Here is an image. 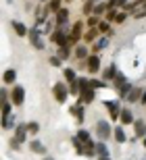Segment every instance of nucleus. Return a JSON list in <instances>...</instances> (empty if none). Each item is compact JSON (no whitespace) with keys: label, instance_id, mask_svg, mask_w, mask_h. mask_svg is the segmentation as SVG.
<instances>
[{"label":"nucleus","instance_id":"obj_1","mask_svg":"<svg viewBox=\"0 0 146 160\" xmlns=\"http://www.w3.org/2000/svg\"><path fill=\"white\" fill-rule=\"evenodd\" d=\"M69 83L67 81H57L52 85V96H54V100L58 102V104H65L67 102V98H69Z\"/></svg>","mask_w":146,"mask_h":160},{"label":"nucleus","instance_id":"obj_2","mask_svg":"<svg viewBox=\"0 0 146 160\" xmlns=\"http://www.w3.org/2000/svg\"><path fill=\"white\" fill-rule=\"evenodd\" d=\"M111 129H113L111 123L105 121V119H98L96 123H94V131H96V135H98V142H106V139L113 135Z\"/></svg>","mask_w":146,"mask_h":160},{"label":"nucleus","instance_id":"obj_3","mask_svg":"<svg viewBox=\"0 0 146 160\" xmlns=\"http://www.w3.org/2000/svg\"><path fill=\"white\" fill-rule=\"evenodd\" d=\"M84 27H86V21H75V23L71 25V31H69V40H71V44H73V48L77 46V44H82V40H84Z\"/></svg>","mask_w":146,"mask_h":160},{"label":"nucleus","instance_id":"obj_4","mask_svg":"<svg viewBox=\"0 0 146 160\" xmlns=\"http://www.w3.org/2000/svg\"><path fill=\"white\" fill-rule=\"evenodd\" d=\"M29 42H31V46L35 50H44L46 48V42H44V36H42V31L38 29V25L35 27H29Z\"/></svg>","mask_w":146,"mask_h":160},{"label":"nucleus","instance_id":"obj_5","mask_svg":"<svg viewBox=\"0 0 146 160\" xmlns=\"http://www.w3.org/2000/svg\"><path fill=\"white\" fill-rule=\"evenodd\" d=\"M11 102H13V106H21L25 102V88L23 85H13L11 89Z\"/></svg>","mask_w":146,"mask_h":160},{"label":"nucleus","instance_id":"obj_6","mask_svg":"<svg viewBox=\"0 0 146 160\" xmlns=\"http://www.w3.org/2000/svg\"><path fill=\"white\" fill-rule=\"evenodd\" d=\"M105 108L109 110L111 121H119V114H121V104H119V100H106Z\"/></svg>","mask_w":146,"mask_h":160},{"label":"nucleus","instance_id":"obj_7","mask_svg":"<svg viewBox=\"0 0 146 160\" xmlns=\"http://www.w3.org/2000/svg\"><path fill=\"white\" fill-rule=\"evenodd\" d=\"M100 54H90L88 56V60H86V69H88V73L90 75H96V73L100 71Z\"/></svg>","mask_w":146,"mask_h":160},{"label":"nucleus","instance_id":"obj_8","mask_svg":"<svg viewBox=\"0 0 146 160\" xmlns=\"http://www.w3.org/2000/svg\"><path fill=\"white\" fill-rule=\"evenodd\" d=\"M73 54H75V58L82 62V60H88V56L92 54V48H88L86 44H77V46L73 48Z\"/></svg>","mask_w":146,"mask_h":160},{"label":"nucleus","instance_id":"obj_9","mask_svg":"<svg viewBox=\"0 0 146 160\" xmlns=\"http://www.w3.org/2000/svg\"><path fill=\"white\" fill-rule=\"evenodd\" d=\"M109 42H111V36H100L98 40L92 44V54H100L106 46H109Z\"/></svg>","mask_w":146,"mask_h":160},{"label":"nucleus","instance_id":"obj_10","mask_svg":"<svg viewBox=\"0 0 146 160\" xmlns=\"http://www.w3.org/2000/svg\"><path fill=\"white\" fill-rule=\"evenodd\" d=\"M71 110V114L75 117V121L77 123H84V119H86V108H84V104L79 100H77V104H73V106L69 108Z\"/></svg>","mask_w":146,"mask_h":160},{"label":"nucleus","instance_id":"obj_11","mask_svg":"<svg viewBox=\"0 0 146 160\" xmlns=\"http://www.w3.org/2000/svg\"><path fill=\"white\" fill-rule=\"evenodd\" d=\"M94 98H96V89L88 88V89H82V92H79V98H77V100L82 102V104H92Z\"/></svg>","mask_w":146,"mask_h":160},{"label":"nucleus","instance_id":"obj_12","mask_svg":"<svg viewBox=\"0 0 146 160\" xmlns=\"http://www.w3.org/2000/svg\"><path fill=\"white\" fill-rule=\"evenodd\" d=\"M29 150H31L34 154H40V156H46L48 154V148L40 142V139H31V142H29Z\"/></svg>","mask_w":146,"mask_h":160},{"label":"nucleus","instance_id":"obj_13","mask_svg":"<svg viewBox=\"0 0 146 160\" xmlns=\"http://www.w3.org/2000/svg\"><path fill=\"white\" fill-rule=\"evenodd\" d=\"M27 123H19L17 127H15V139H17L19 143H23L25 139H27Z\"/></svg>","mask_w":146,"mask_h":160},{"label":"nucleus","instance_id":"obj_14","mask_svg":"<svg viewBox=\"0 0 146 160\" xmlns=\"http://www.w3.org/2000/svg\"><path fill=\"white\" fill-rule=\"evenodd\" d=\"M119 121H121V125H134L136 123V117H134V112H132V108H121Z\"/></svg>","mask_w":146,"mask_h":160},{"label":"nucleus","instance_id":"obj_15","mask_svg":"<svg viewBox=\"0 0 146 160\" xmlns=\"http://www.w3.org/2000/svg\"><path fill=\"white\" fill-rule=\"evenodd\" d=\"M69 8H67V6H63V8H61V11L57 12V15H54V21H57V25L58 27H63V25H67V21H69Z\"/></svg>","mask_w":146,"mask_h":160},{"label":"nucleus","instance_id":"obj_16","mask_svg":"<svg viewBox=\"0 0 146 160\" xmlns=\"http://www.w3.org/2000/svg\"><path fill=\"white\" fill-rule=\"evenodd\" d=\"M2 81L4 85H17V69H6L2 73Z\"/></svg>","mask_w":146,"mask_h":160},{"label":"nucleus","instance_id":"obj_17","mask_svg":"<svg viewBox=\"0 0 146 160\" xmlns=\"http://www.w3.org/2000/svg\"><path fill=\"white\" fill-rule=\"evenodd\" d=\"M117 73H119L117 65H115V62H111V67H106L105 71H102V79H105V81H115Z\"/></svg>","mask_w":146,"mask_h":160},{"label":"nucleus","instance_id":"obj_18","mask_svg":"<svg viewBox=\"0 0 146 160\" xmlns=\"http://www.w3.org/2000/svg\"><path fill=\"white\" fill-rule=\"evenodd\" d=\"M100 38V31L98 27H88V31L84 33V42H90V44H94V42Z\"/></svg>","mask_w":146,"mask_h":160},{"label":"nucleus","instance_id":"obj_19","mask_svg":"<svg viewBox=\"0 0 146 160\" xmlns=\"http://www.w3.org/2000/svg\"><path fill=\"white\" fill-rule=\"evenodd\" d=\"M134 131H136V137H146V121L144 119H136Z\"/></svg>","mask_w":146,"mask_h":160},{"label":"nucleus","instance_id":"obj_20","mask_svg":"<svg viewBox=\"0 0 146 160\" xmlns=\"http://www.w3.org/2000/svg\"><path fill=\"white\" fill-rule=\"evenodd\" d=\"M13 29H15V33H17L19 38H25L29 36V27H25L21 21H13Z\"/></svg>","mask_w":146,"mask_h":160},{"label":"nucleus","instance_id":"obj_21","mask_svg":"<svg viewBox=\"0 0 146 160\" xmlns=\"http://www.w3.org/2000/svg\"><path fill=\"white\" fill-rule=\"evenodd\" d=\"M17 119H15V112L11 114V117H4V119H2V129L4 131H11V129H15V127H17Z\"/></svg>","mask_w":146,"mask_h":160},{"label":"nucleus","instance_id":"obj_22","mask_svg":"<svg viewBox=\"0 0 146 160\" xmlns=\"http://www.w3.org/2000/svg\"><path fill=\"white\" fill-rule=\"evenodd\" d=\"M132 89H134V83L127 81L125 85H121V88L117 89V94H119V98H121V100H127V96H129V92H132Z\"/></svg>","mask_w":146,"mask_h":160},{"label":"nucleus","instance_id":"obj_23","mask_svg":"<svg viewBox=\"0 0 146 160\" xmlns=\"http://www.w3.org/2000/svg\"><path fill=\"white\" fill-rule=\"evenodd\" d=\"M113 137H115L117 143H125V142H127V135H125V131H123L121 125H119V127H115V131H113Z\"/></svg>","mask_w":146,"mask_h":160},{"label":"nucleus","instance_id":"obj_24","mask_svg":"<svg viewBox=\"0 0 146 160\" xmlns=\"http://www.w3.org/2000/svg\"><path fill=\"white\" fill-rule=\"evenodd\" d=\"M63 77H65V81L67 83H71V81H77V73H75V69H71V67H65L63 69Z\"/></svg>","mask_w":146,"mask_h":160},{"label":"nucleus","instance_id":"obj_25","mask_svg":"<svg viewBox=\"0 0 146 160\" xmlns=\"http://www.w3.org/2000/svg\"><path fill=\"white\" fill-rule=\"evenodd\" d=\"M142 92H144L142 88H136V85H134V89H132V92H129V96H127V102H132V104H136V102H140V98H142Z\"/></svg>","mask_w":146,"mask_h":160},{"label":"nucleus","instance_id":"obj_26","mask_svg":"<svg viewBox=\"0 0 146 160\" xmlns=\"http://www.w3.org/2000/svg\"><path fill=\"white\" fill-rule=\"evenodd\" d=\"M94 8H96V2H94V0H86V2H84V6H82V12L86 15V17H92V15H94Z\"/></svg>","mask_w":146,"mask_h":160},{"label":"nucleus","instance_id":"obj_27","mask_svg":"<svg viewBox=\"0 0 146 160\" xmlns=\"http://www.w3.org/2000/svg\"><path fill=\"white\" fill-rule=\"evenodd\" d=\"M71 54H73V48L71 46H58V52H57V56L61 60H67L71 56Z\"/></svg>","mask_w":146,"mask_h":160},{"label":"nucleus","instance_id":"obj_28","mask_svg":"<svg viewBox=\"0 0 146 160\" xmlns=\"http://www.w3.org/2000/svg\"><path fill=\"white\" fill-rule=\"evenodd\" d=\"M71 143H73V148H75V152L77 154H82L84 156V152H86V143L79 139L77 135H73V139H71Z\"/></svg>","mask_w":146,"mask_h":160},{"label":"nucleus","instance_id":"obj_29","mask_svg":"<svg viewBox=\"0 0 146 160\" xmlns=\"http://www.w3.org/2000/svg\"><path fill=\"white\" fill-rule=\"evenodd\" d=\"M96 156H111V152H109V146H106L105 142H96Z\"/></svg>","mask_w":146,"mask_h":160},{"label":"nucleus","instance_id":"obj_30","mask_svg":"<svg viewBox=\"0 0 146 160\" xmlns=\"http://www.w3.org/2000/svg\"><path fill=\"white\" fill-rule=\"evenodd\" d=\"M111 25L113 23H109V21H100V25H98V31H100V36H113V31H111Z\"/></svg>","mask_w":146,"mask_h":160},{"label":"nucleus","instance_id":"obj_31","mask_svg":"<svg viewBox=\"0 0 146 160\" xmlns=\"http://www.w3.org/2000/svg\"><path fill=\"white\" fill-rule=\"evenodd\" d=\"M109 8H111V6H109V2H98V4H96V8H94V15H96V17H102V15H106V12H109Z\"/></svg>","mask_w":146,"mask_h":160},{"label":"nucleus","instance_id":"obj_32","mask_svg":"<svg viewBox=\"0 0 146 160\" xmlns=\"http://www.w3.org/2000/svg\"><path fill=\"white\" fill-rule=\"evenodd\" d=\"M84 156H88V158H94L96 156V142H88L86 143V152H84Z\"/></svg>","mask_w":146,"mask_h":160},{"label":"nucleus","instance_id":"obj_33","mask_svg":"<svg viewBox=\"0 0 146 160\" xmlns=\"http://www.w3.org/2000/svg\"><path fill=\"white\" fill-rule=\"evenodd\" d=\"M129 0H109V6L111 8H117V11H123L125 6H127Z\"/></svg>","mask_w":146,"mask_h":160},{"label":"nucleus","instance_id":"obj_34","mask_svg":"<svg viewBox=\"0 0 146 160\" xmlns=\"http://www.w3.org/2000/svg\"><path fill=\"white\" fill-rule=\"evenodd\" d=\"M129 79L125 77V75H123V73H117V77H115V81H113V85H115V89H119L121 88V85H125V83H127Z\"/></svg>","mask_w":146,"mask_h":160},{"label":"nucleus","instance_id":"obj_35","mask_svg":"<svg viewBox=\"0 0 146 160\" xmlns=\"http://www.w3.org/2000/svg\"><path fill=\"white\" fill-rule=\"evenodd\" d=\"M79 139H82L84 143H88V142H92V135H90V131L88 129H77V133H75Z\"/></svg>","mask_w":146,"mask_h":160},{"label":"nucleus","instance_id":"obj_36","mask_svg":"<svg viewBox=\"0 0 146 160\" xmlns=\"http://www.w3.org/2000/svg\"><path fill=\"white\" fill-rule=\"evenodd\" d=\"M100 21H102V17H96V15H92V17L86 19V25H88V27H98Z\"/></svg>","mask_w":146,"mask_h":160},{"label":"nucleus","instance_id":"obj_37","mask_svg":"<svg viewBox=\"0 0 146 160\" xmlns=\"http://www.w3.org/2000/svg\"><path fill=\"white\" fill-rule=\"evenodd\" d=\"M13 114V102H2V119Z\"/></svg>","mask_w":146,"mask_h":160},{"label":"nucleus","instance_id":"obj_38","mask_svg":"<svg viewBox=\"0 0 146 160\" xmlns=\"http://www.w3.org/2000/svg\"><path fill=\"white\" fill-rule=\"evenodd\" d=\"M27 131L31 133V135L40 133V123H38V121H29V123H27Z\"/></svg>","mask_w":146,"mask_h":160},{"label":"nucleus","instance_id":"obj_39","mask_svg":"<svg viewBox=\"0 0 146 160\" xmlns=\"http://www.w3.org/2000/svg\"><path fill=\"white\" fill-rule=\"evenodd\" d=\"M117 8H109V12L105 15V21H109V23H115V19H117Z\"/></svg>","mask_w":146,"mask_h":160},{"label":"nucleus","instance_id":"obj_40","mask_svg":"<svg viewBox=\"0 0 146 160\" xmlns=\"http://www.w3.org/2000/svg\"><path fill=\"white\" fill-rule=\"evenodd\" d=\"M69 92H71V96H77V98H79V81H71Z\"/></svg>","mask_w":146,"mask_h":160},{"label":"nucleus","instance_id":"obj_41","mask_svg":"<svg viewBox=\"0 0 146 160\" xmlns=\"http://www.w3.org/2000/svg\"><path fill=\"white\" fill-rule=\"evenodd\" d=\"M90 85H92L94 89H102L106 85V81H102V79H90Z\"/></svg>","mask_w":146,"mask_h":160},{"label":"nucleus","instance_id":"obj_42","mask_svg":"<svg viewBox=\"0 0 146 160\" xmlns=\"http://www.w3.org/2000/svg\"><path fill=\"white\" fill-rule=\"evenodd\" d=\"M125 19H127V12H125V11H119V12H117V19H115V25L125 23Z\"/></svg>","mask_w":146,"mask_h":160},{"label":"nucleus","instance_id":"obj_43","mask_svg":"<svg viewBox=\"0 0 146 160\" xmlns=\"http://www.w3.org/2000/svg\"><path fill=\"white\" fill-rule=\"evenodd\" d=\"M0 100H2V102H11V92H8L6 88L0 89Z\"/></svg>","mask_w":146,"mask_h":160},{"label":"nucleus","instance_id":"obj_44","mask_svg":"<svg viewBox=\"0 0 146 160\" xmlns=\"http://www.w3.org/2000/svg\"><path fill=\"white\" fill-rule=\"evenodd\" d=\"M48 62H50V67H61L63 65V60L58 58L57 54H54V56H48Z\"/></svg>","mask_w":146,"mask_h":160},{"label":"nucleus","instance_id":"obj_45","mask_svg":"<svg viewBox=\"0 0 146 160\" xmlns=\"http://www.w3.org/2000/svg\"><path fill=\"white\" fill-rule=\"evenodd\" d=\"M132 17L134 19H144L146 17V8H138L136 12H132Z\"/></svg>","mask_w":146,"mask_h":160},{"label":"nucleus","instance_id":"obj_46","mask_svg":"<svg viewBox=\"0 0 146 160\" xmlns=\"http://www.w3.org/2000/svg\"><path fill=\"white\" fill-rule=\"evenodd\" d=\"M11 148H13V150H15V152H17V150H19V148H21V143H19V142H17V139H15V137H13V139H11Z\"/></svg>","mask_w":146,"mask_h":160},{"label":"nucleus","instance_id":"obj_47","mask_svg":"<svg viewBox=\"0 0 146 160\" xmlns=\"http://www.w3.org/2000/svg\"><path fill=\"white\" fill-rule=\"evenodd\" d=\"M140 104H144V106H146V89H144V92H142V98H140Z\"/></svg>","mask_w":146,"mask_h":160},{"label":"nucleus","instance_id":"obj_48","mask_svg":"<svg viewBox=\"0 0 146 160\" xmlns=\"http://www.w3.org/2000/svg\"><path fill=\"white\" fill-rule=\"evenodd\" d=\"M142 148L146 150V137H142Z\"/></svg>","mask_w":146,"mask_h":160},{"label":"nucleus","instance_id":"obj_49","mask_svg":"<svg viewBox=\"0 0 146 160\" xmlns=\"http://www.w3.org/2000/svg\"><path fill=\"white\" fill-rule=\"evenodd\" d=\"M98 160H111V156H100Z\"/></svg>","mask_w":146,"mask_h":160},{"label":"nucleus","instance_id":"obj_50","mask_svg":"<svg viewBox=\"0 0 146 160\" xmlns=\"http://www.w3.org/2000/svg\"><path fill=\"white\" fill-rule=\"evenodd\" d=\"M42 160H54V158H52V156H44Z\"/></svg>","mask_w":146,"mask_h":160},{"label":"nucleus","instance_id":"obj_51","mask_svg":"<svg viewBox=\"0 0 146 160\" xmlns=\"http://www.w3.org/2000/svg\"><path fill=\"white\" fill-rule=\"evenodd\" d=\"M94 2H96V4H98V2H109V0H94Z\"/></svg>","mask_w":146,"mask_h":160},{"label":"nucleus","instance_id":"obj_52","mask_svg":"<svg viewBox=\"0 0 146 160\" xmlns=\"http://www.w3.org/2000/svg\"><path fill=\"white\" fill-rule=\"evenodd\" d=\"M40 2H42V4H48V0H40Z\"/></svg>","mask_w":146,"mask_h":160},{"label":"nucleus","instance_id":"obj_53","mask_svg":"<svg viewBox=\"0 0 146 160\" xmlns=\"http://www.w3.org/2000/svg\"><path fill=\"white\" fill-rule=\"evenodd\" d=\"M65 2H71V0H65Z\"/></svg>","mask_w":146,"mask_h":160},{"label":"nucleus","instance_id":"obj_54","mask_svg":"<svg viewBox=\"0 0 146 160\" xmlns=\"http://www.w3.org/2000/svg\"><path fill=\"white\" fill-rule=\"evenodd\" d=\"M142 160H146V158H142Z\"/></svg>","mask_w":146,"mask_h":160}]
</instances>
